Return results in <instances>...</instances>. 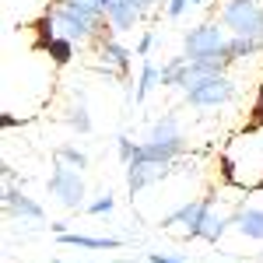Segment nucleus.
<instances>
[{
  "label": "nucleus",
  "mask_w": 263,
  "mask_h": 263,
  "mask_svg": "<svg viewBox=\"0 0 263 263\" xmlns=\"http://www.w3.org/2000/svg\"><path fill=\"white\" fill-rule=\"evenodd\" d=\"M221 25L228 35L239 39H263V0H224Z\"/></svg>",
  "instance_id": "obj_1"
},
{
  "label": "nucleus",
  "mask_w": 263,
  "mask_h": 263,
  "mask_svg": "<svg viewBox=\"0 0 263 263\" xmlns=\"http://www.w3.org/2000/svg\"><path fill=\"white\" fill-rule=\"evenodd\" d=\"M49 28H53V39H67V42H88L99 35L102 21L81 14L78 7H70L67 0H60L53 11H49Z\"/></svg>",
  "instance_id": "obj_2"
},
{
  "label": "nucleus",
  "mask_w": 263,
  "mask_h": 263,
  "mask_svg": "<svg viewBox=\"0 0 263 263\" xmlns=\"http://www.w3.org/2000/svg\"><path fill=\"white\" fill-rule=\"evenodd\" d=\"M182 95H186V105H193V109H218V105L235 99V84L224 74H203V78H193L186 84Z\"/></svg>",
  "instance_id": "obj_3"
},
{
  "label": "nucleus",
  "mask_w": 263,
  "mask_h": 263,
  "mask_svg": "<svg viewBox=\"0 0 263 263\" xmlns=\"http://www.w3.org/2000/svg\"><path fill=\"white\" fill-rule=\"evenodd\" d=\"M224 46H228V32H224V25H218V21H203V25H197V28L186 32V39H182V57L197 60V57L221 53Z\"/></svg>",
  "instance_id": "obj_4"
},
{
  "label": "nucleus",
  "mask_w": 263,
  "mask_h": 263,
  "mask_svg": "<svg viewBox=\"0 0 263 263\" xmlns=\"http://www.w3.org/2000/svg\"><path fill=\"white\" fill-rule=\"evenodd\" d=\"M49 193L63 203V207H70V211H78L84 203V179H81V168H70V165L57 162L53 165V172H49Z\"/></svg>",
  "instance_id": "obj_5"
},
{
  "label": "nucleus",
  "mask_w": 263,
  "mask_h": 263,
  "mask_svg": "<svg viewBox=\"0 0 263 263\" xmlns=\"http://www.w3.org/2000/svg\"><path fill=\"white\" fill-rule=\"evenodd\" d=\"M4 214L11 218V221H32V224H42L46 221V211H42V203H35L25 190L18 186H4Z\"/></svg>",
  "instance_id": "obj_6"
},
{
  "label": "nucleus",
  "mask_w": 263,
  "mask_h": 263,
  "mask_svg": "<svg viewBox=\"0 0 263 263\" xmlns=\"http://www.w3.org/2000/svg\"><path fill=\"white\" fill-rule=\"evenodd\" d=\"M99 74H105V78H120V81H126V67H130V57H137V53H130L123 42L116 39H102L99 46Z\"/></svg>",
  "instance_id": "obj_7"
},
{
  "label": "nucleus",
  "mask_w": 263,
  "mask_h": 263,
  "mask_svg": "<svg viewBox=\"0 0 263 263\" xmlns=\"http://www.w3.org/2000/svg\"><path fill=\"white\" fill-rule=\"evenodd\" d=\"M228 224H232V218H221V214L211 207V200H203L200 218H197V221L186 228V235H190V239H203V242L214 246V242H218V239L224 235V228H228Z\"/></svg>",
  "instance_id": "obj_8"
},
{
  "label": "nucleus",
  "mask_w": 263,
  "mask_h": 263,
  "mask_svg": "<svg viewBox=\"0 0 263 263\" xmlns=\"http://www.w3.org/2000/svg\"><path fill=\"white\" fill-rule=\"evenodd\" d=\"M168 162H130L126 165V190L130 193H141L147 186H155L158 179L168 176Z\"/></svg>",
  "instance_id": "obj_9"
},
{
  "label": "nucleus",
  "mask_w": 263,
  "mask_h": 263,
  "mask_svg": "<svg viewBox=\"0 0 263 263\" xmlns=\"http://www.w3.org/2000/svg\"><path fill=\"white\" fill-rule=\"evenodd\" d=\"M137 21H141V7H137L134 0H109V7H105V25H109L112 32H130V28H137Z\"/></svg>",
  "instance_id": "obj_10"
},
{
  "label": "nucleus",
  "mask_w": 263,
  "mask_h": 263,
  "mask_svg": "<svg viewBox=\"0 0 263 263\" xmlns=\"http://www.w3.org/2000/svg\"><path fill=\"white\" fill-rule=\"evenodd\" d=\"M193 81V63L190 57H172V60L162 67V84L165 88H186Z\"/></svg>",
  "instance_id": "obj_11"
},
{
  "label": "nucleus",
  "mask_w": 263,
  "mask_h": 263,
  "mask_svg": "<svg viewBox=\"0 0 263 263\" xmlns=\"http://www.w3.org/2000/svg\"><path fill=\"white\" fill-rule=\"evenodd\" d=\"M57 242L60 246H78V249H120V239H112V235H81V232H63L57 235Z\"/></svg>",
  "instance_id": "obj_12"
},
{
  "label": "nucleus",
  "mask_w": 263,
  "mask_h": 263,
  "mask_svg": "<svg viewBox=\"0 0 263 263\" xmlns=\"http://www.w3.org/2000/svg\"><path fill=\"white\" fill-rule=\"evenodd\" d=\"M232 224L242 232L246 239L263 242V211H260V207H242L239 214H232Z\"/></svg>",
  "instance_id": "obj_13"
},
{
  "label": "nucleus",
  "mask_w": 263,
  "mask_h": 263,
  "mask_svg": "<svg viewBox=\"0 0 263 263\" xmlns=\"http://www.w3.org/2000/svg\"><path fill=\"white\" fill-rule=\"evenodd\" d=\"M200 211H203V200L179 203V207H176L172 214H165V218H162V224H168V228H172V224H182V228H190V224L200 218Z\"/></svg>",
  "instance_id": "obj_14"
},
{
  "label": "nucleus",
  "mask_w": 263,
  "mask_h": 263,
  "mask_svg": "<svg viewBox=\"0 0 263 263\" xmlns=\"http://www.w3.org/2000/svg\"><path fill=\"white\" fill-rule=\"evenodd\" d=\"M67 123L78 130V134H91V116H88V105H84V95L78 91L74 102L67 105Z\"/></svg>",
  "instance_id": "obj_15"
},
{
  "label": "nucleus",
  "mask_w": 263,
  "mask_h": 263,
  "mask_svg": "<svg viewBox=\"0 0 263 263\" xmlns=\"http://www.w3.org/2000/svg\"><path fill=\"white\" fill-rule=\"evenodd\" d=\"M256 53H263V39H239V35H228V57H232V63L249 60V57H256Z\"/></svg>",
  "instance_id": "obj_16"
},
{
  "label": "nucleus",
  "mask_w": 263,
  "mask_h": 263,
  "mask_svg": "<svg viewBox=\"0 0 263 263\" xmlns=\"http://www.w3.org/2000/svg\"><path fill=\"white\" fill-rule=\"evenodd\" d=\"M155 84H162V67H155L151 60H144V67H141V81H137V91H134V99L144 102L147 95H151V88H155Z\"/></svg>",
  "instance_id": "obj_17"
},
{
  "label": "nucleus",
  "mask_w": 263,
  "mask_h": 263,
  "mask_svg": "<svg viewBox=\"0 0 263 263\" xmlns=\"http://www.w3.org/2000/svg\"><path fill=\"white\" fill-rule=\"evenodd\" d=\"M57 162H63V165H70V168H88V155H84L81 147H74V144H60L57 147Z\"/></svg>",
  "instance_id": "obj_18"
},
{
  "label": "nucleus",
  "mask_w": 263,
  "mask_h": 263,
  "mask_svg": "<svg viewBox=\"0 0 263 263\" xmlns=\"http://www.w3.org/2000/svg\"><path fill=\"white\" fill-rule=\"evenodd\" d=\"M70 7H78L81 14H88V18L95 21H105V7H109V0H67Z\"/></svg>",
  "instance_id": "obj_19"
},
{
  "label": "nucleus",
  "mask_w": 263,
  "mask_h": 263,
  "mask_svg": "<svg viewBox=\"0 0 263 263\" xmlns=\"http://www.w3.org/2000/svg\"><path fill=\"white\" fill-rule=\"evenodd\" d=\"M137 147H141V144H134L130 137H126V134H120V137H116V151H120V162H123V165H130V162H134Z\"/></svg>",
  "instance_id": "obj_20"
},
{
  "label": "nucleus",
  "mask_w": 263,
  "mask_h": 263,
  "mask_svg": "<svg viewBox=\"0 0 263 263\" xmlns=\"http://www.w3.org/2000/svg\"><path fill=\"white\" fill-rule=\"evenodd\" d=\"M112 207H116V200H112L109 193H102L99 200H91V203H88V214H109Z\"/></svg>",
  "instance_id": "obj_21"
},
{
  "label": "nucleus",
  "mask_w": 263,
  "mask_h": 263,
  "mask_svg": "<svg viewBox=\"0 0 263 263\" xmlns=\"http://www.w3.org/2000/svg\"><path fill=\"white\" fill-rule=\"evenodd\" d=\"M186 7H190V0H168V4H165V11H168V18H172V21L182 18V14H186Z\"/></svg>",
  "instance_id": "obj_22"
},
{
  "label": "nucleus",
  "mask_w": 263,
  "mask_h": 263,
  "mask_svg": "<svg viewBox=\"0 0 263 263\" xmlns=\"http://www.w3.org/2000/svg\"><path fill=\"white\" fill-rule=\"evenodd\" d=\"M151 49H155V32H144V35H141V42H137V49H134V53H137V57H147Z\"/></svg>",
  "instance_id": "obj_23"
},
{
  "label": "nucleus",
  "mask_w": 263,
  "mask_h": 263,
  "mask_svg": "<svg viewBox=\"0 0 263 263\" xmlns=\"http://www.w3.org/2000/svg\"><path fill=\"white\" fill-rule=\"evenodd\" d=\"M147 263H186L179 256H168V253H147Z\"/></svg>",
  "instance_id": "obj_24"
},
{
  "label": "nucleus",
  "mask_w": 263,
  "mask_h": 263,
  "mask_svg": "<svg viewBox=\"0 0 263 263\" xmlns=\"http://www.w3.org/2000/svg\"><path fill=\"white\" fill-rule=\"evenodd\" d=\"M137 7H141V14L144 11H151V7H158V4H165V0H134Z\"/></svg>",
  "instance_id": "obj_25"
},
{
  "label": "nucleus",
  "mask_w": 263,
  "mask_h": 263,
  "mask_svg": "<svg viewBox=\"0 0 263 263\" xmlns=\"http://www.w3.org/2000/svg\"><path fill=\"white\" fill-rule=\"evenodd\" d=\"M190 4H203V0H190Z\"/></svg>",
  "instance_id": "obj_26"
},
{
  "label": "nucleus",
  "mask_w": 263,
  "mask_h": 263,
  "mask_svg": "<svg viewBox=\"0 0 263 263\" xmlns=\"http://www.w3.org/2000/svg\"><path fill=\"white\" fill-rule=\"evenodd\" d=\"M78 263H84V260H78Z\"/></svg>",
  "instance_id": "obj_27"
}]
</instances>
